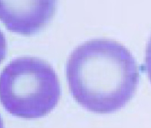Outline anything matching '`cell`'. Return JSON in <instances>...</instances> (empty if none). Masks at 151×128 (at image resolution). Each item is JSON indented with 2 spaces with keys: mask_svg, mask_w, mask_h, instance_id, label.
Instances as JSON below:
<instances>
[{
  "mask_svg": "<svg viewBox=\"0 0 151 128\" xmlns=\"http://www.w3.org/2000/svg\"><path fill=\"white\" fill-rule=\"evenodd\" d=\"M0 128H4V125H3V121H2V118L0 116Z\"/></svg>",
  "mask_w": 151,
  "mask_h": 128,
  "instance_id": "cell-6",
  "label": "cell"
},
{
  "mask_svg": "<svg viewBox=\"0 0 151 128\" xmlns=\"http://www.w3.org/2000/svg\"><path fill=\"white\" fill-rule=\"evenodd\" d=\"M6 54V42L3 33L0 31V62H1Z\"/></svg>",
  "mask_w": 151,
  "mask_h": 128,
  "instance_id": "cell-5",
  "label": "cell"
},
{
  "mask_svg": "<svg viewBox=\"0 0 151 128\" xmlns=\"http://www.w3.org/2000/svg\"><path fill=\"white\" fill-rule=\"evenodd\" d=\"M145 69L147 74L151 81V38L149 39L147 49H146V58H145Z\"/></svg>",
  "mask_w": 151,
  "mask_h": 128,
  "instance_id": "cell-4",
  "label": "cell"
},
{
  "mask_svg": "<svg viewBox=\"0 0 151 128\" xmlns=\"http://www.w3.org/2000/svg\"><path fill=\"white\" fill-rule=\"evenodd\" d=\"M60 98L55 70L35 57L13 60L0 74V102L12 115L37 119L47 115Z\"/></svg>",
  "mask_w": 151,
  "mask_h": 128,
  "instance_id": "cell-2",
  "label": "cell"
},
{
  "mask_svg": "<svg viewBox=\"0 0 151 128\" xmlns=\"http://www.w3.org/2000/svg\"><path fill=\"white\" fill-rule=\"evenodd\" d=\"M66 73L76 102L97 114L114 113L125 106L134 96L140 76L131 52L107 39L79 45L68 59Z\"/></svg>",
  "mask_w": 151,
  "mask_h": 128,
  "instance_id": "cell-1",
  "label": "cell"
},
{
  "mask_svg": "<svg viewBox=\"0 0 151 128\" xmlns=\"http://www.w3.org/2000/svg\"><path fill=\"white\" fill-rule=\"evenodd\" d=\"M56 6L57 0H0V21L12 32L33 36L50 23Z\"/></svg>",
  "mask_w": 151,
  "mask_h": 128,
  "instance_id": "cell-3",
  "label": "cell"
}]
</instances>
